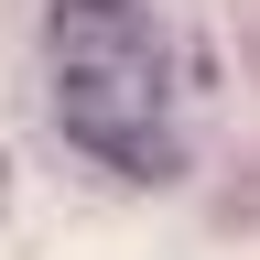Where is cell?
<instances>
[{"mask_svg": "<svg viewBox=\"0 0 260 260\" xmlns=\"http://www.w3.org/2000/svg\"><path fill=\"white\" fill-rule=\"evenodd\" d=\"M54 119L87 162H109L130 184H162L184 162L174 130V44H162L152 0H54Z\"/></svg>", "mask_w": 260, "mask_h": 260, "instance_id": "cell-1", "label": "cell"}]
</instances>
